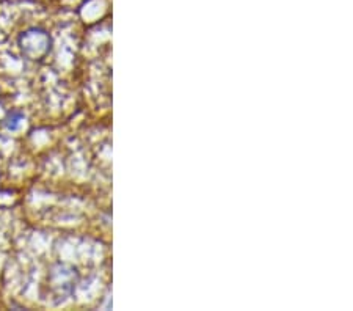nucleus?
Segmentation results:
<instances>
[{"mask_svg": "<svg viewBox=\"0 0 353 311\" xmlns=\"http://www.w3.org/2000/svg\"><path fill=\"white\" fill-rule=\"evenodd\" d=\"M19 48L26 59L32 61H41L48 57L52 48V39L43 28H28L19 37Z\"/></svg>", "mask_w": 353, "mask_h": 311, "instance_id": "nucleus-1", "label": "nucleus"}]
</instances>
